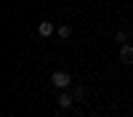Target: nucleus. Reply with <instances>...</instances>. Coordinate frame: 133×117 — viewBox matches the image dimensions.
Here are the masks:
<instances>
[{"instance_id": "f257e3e1", "label": "nucleus", "mask_w": 133, "mask_h": 117, "mask_svg": "<svg viewBox=\"0 0 133 117\" xmlns=\"http://www.w3.org/2000/svg\"><path fill=\"white\" fill-rule=\"evenodd\" d=\"M51 82L56 85L59 91H64V88H69L72 77H69V74H66V72H53V74H51Z\"/></svg>"}, {"instance_id": "f03ea898", "label": "nucleus", "mask_w": 133, "mask_h": 117, "mask_svg": "<svg viewBox=\"0 0 133 117\" xmlns=\"http://www.w3.org/2000/svg\"><path fill=\"white\" fill-rule=\"evenodd\" d=\"M120 61L123 64H133V45L123 43V48H120Z\"/></svg>"}, {"instance_id": "7ed1b4c3", "label": "nucleus", "mask_w": 133, "mask_h": 117, "mask_svg": "<svg viewBox=\"0 0 133 117\" xmlns=\"http://www.w3.org/2000/svg\"><path fill=\"white\" fill-rule=\"evenodd\" d=\"M53 29H56V27H53L51 21H40V24H37V35L40 37H48V35H53Z\"/></svg>"}, {"instance_id": "20e7f679", "label": "nucleus", "mask_w": 133, "mask_h": 117, "mask_svg": "<svg viewBox=\"0 0 133 117\" xmlns=\"http://www.w3.org/2000/svg\"><path fill=\"white\" fill-rule=\"evenodd\" d=\"M72 104H75V96L72 93H59V106H61V109H69Z\"/></svg>"}, {"instance_id": "39448f33", "label": "nucleus", "mask_w": 133, "mask_h": 117, "mask_svg": "<svg viewBox=\"0 0 133 117\" xmlns=\"http://www.w3.org/2000/svg\"><path fill=\"white\" fill-rule=\"evenodd\" d=\"M72 35V27H59V37H69Z\"/></svg>"}, {"instance_id": "423d86ee", "label": "nucleus", "mask_w": 133, "mask_h": 117, "mask_svg": "<svg viewBox=\"0 0 133 117\" xmlns=\"http://www.w3.org/2000/svg\"><path fill=\"white\" fill-rule=\"evenodd\" d=\"M115 37H117V43H120V45H123V43L128 40V35H125V32H117V35H115Z\"/></svg>"}, {"instance_id": "0eeeda50", "label": "nucleus", "mask_w": 133, "mask_h": 117, "mask_svg": "<svg viewBox=\"0 0 133 117\" xmlns=\"http://www.w3.org/2000/svg\"><path fill=\"white\" fill-rule=\"evenodd\" d=\"M72 96H75V99H77V101H80V99H83V96H85V91H83V88H77V91H75Z\"/></svg>"}]
</instances>
